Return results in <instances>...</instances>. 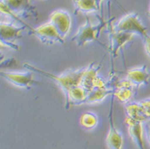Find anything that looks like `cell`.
<instances>
[{
  "instance_id": "cell-1",
  "label": "cell",
  "mask_w": 150,
  "mask_h": 149,
  "mask_svg": "<svg viewBox=\"0 0 150 149\" xmlns=\"http://www.w3.org/2000/svg\"><path fill=\"white\" fill-rule=\"evenodd\" d=\"M23 66L26 69H28L29 71L37 73L38 74H40L45 78H49L50 80L55 81L58 87L62 90L66 98H67L68 97V93L70 89L75 86L80 85L81 77H82L83 72L85 70V67H84V68H80L78 69L68 70L60 75H55L50 73L49 72L42 70L38 67H35L30 64L26 63L23 65Z\"/></svg>"
},
{
  "instance_id": "cell-2",
  "label": "cell",
  "mask_w": 150,
  "mask_h": 149,
  "mask_svg": "<svg viewBox=\"0 0 150 149\" xmlns=\"http://www.w3.org/2000/svg\"><path fill=\"white\" fill-rule=\"evenodd\" d=\"M1 14L18 22H21V17L38 16L36 9L29 3V0H1Z\"/></svg>"
},
{
  "instance_id": "cell-3",
  "label": "cell",
  "mask_w": 150,
  "mask_h": 149,
  "mask_svg": "<svg viewBox=\"0 0 150 149\" xmlns=\"http://www.w3.org/2000/svg\"><path fill=\"white\" fill-rule=\"evenodd\" d=\"M112 20V19H111ZM111 20L105 22L102 18L99 20L98 24H93L90 18H86V21L84 25L78 28V31L72 37L71 40L76 43L78 46H84L92 42H98V38L100 35L101 30L110 23Z\"/></svg>"
},
{
  "instance_id": "cell-4",
  "label": "cell",
  "mask_w": 150,
  "mask_h": 149,
  "mask_svg": "<svg viewBox=\"0 0 150 149\" xmlns=\"http://www.w3.org/2000/svg\"><path fill=\"white\" fill-rule=\"evenodd\" d=\"M110 26L113 31L129 33L133 35H139L142 38L147 35V28L142 23L138 14L129 13L121 18L114 24L110 23Z\"/></svg>"
},
{
  "instance_id": "cell-5",
  "label": "cell",
  "mask_w": 150,
  "mask_h": 149,
  "mask_svg": "<svg viewBox=\"0 0 150 149\" xmlns=\"http://www.w3.org/2000/svg\"><path fill=\"white\" fill-rule=\"evenodd\" d=\"M28 26H17L11 22H1L0 24V42L1 46H5L14 50H18L17 41L22 37L21 32Z\"/></svg>"
},
{
  "instance_id": "cell-6",
  "label": "cell",
  "mask_w": 150,
  "mask_h": 149,
  "mask_svg": "<svg viewBox=\"0 0 150 149\" xmlns=\"http://www.w3.org/2000/svg\"><path fill=\"white\" fill-rule=\"evenodd\" d=\"M29 35H33L46 45H54L56 43L63 44L64 40L58 34L50 22L44 23L36 28L30 29Z\"/></svg>"
},
{
  "instance_id": "cell-7",
  "label": "cell",
  "mask_w": 150,
  "mask_h": 149,
  "mask_svg": "<svg viewBox=\"0 0 150 149\" xmlns=\"http://www.w3.org/2000/svg\"><path fill=\"white\" fill-rule=\"evenodd\" d=\"M1 77L8 82L22 89H30L32 86L37 84L35 80L33 72H8L1 71Z\"/></svg>"
},
{
  "instance_id": "cell-8",
  "label": "cell",
  "mask_w": 150,
  "mask_h": 149,
  "mask_svg": "<svg viewBox=\"0 0 150 149\" xmlns=\"http://www.w3.org/2000/svg\"><path fill=\"white\" fill-rule=\"evenodd\" d=\"M111 23V22H110ZM110 26L108 27V35L110 37V46H108V49L110 52V56L112 57V59L116 58L118 55L120 50L123 49L128 42L132 41L134 37V35L129 33H124V32H116L113 31Z\"/></svg>"
},
{
  "instance_id": "cell-9",
  "label": "cell",
  "mask_w": 150,
  "mask_h": 149,
  "mask_svg": "<svg viewBox=\"0 0 150 149\" xmlns=\"http://www.w3.org/2000/svg\"><path fill=\"white\" fill-rule=\"evenodd\" d=\"M50 22L65 39L71 28V17L69 13L64 10H56L50 15Z\"/></svg>"
},
{
  "instance_id": "cell-10",
  "label": "cell",
  "mask_w": 150,
  "mask_h": 149,
  "mask_svg": "<svg viewBox=\"0 0 150 149\" xmlns=\"http://www.w3.org/2000/svg\"><path fill=\"white\" fill-rule=\"evenodd\" d=\"M114 96H111L110 113L108 115L110 129L106 137V145L109 149H121L123 145V136L115 127L113 122V100Z\"/></svg>"
},
{
  "instance_id": "cell-11",
  "label": "cell",
  "mask_w": 150,
  "mask_h": 149,
  "mask_svg": "<svg viewBox=\"0 0 150 149\" xmlns=\"http://www.w3.org/2000/svg\"><path fill=\"white\" fill-rule=\"evenodd\" d=\"M103 58L100 62L93 61L90 66L85 67V70H84L83 74L81 77L80 85L85 90H86L88 93L91 91L97 85L99 78H101L98 76V72L101 69Z\"/></svg>"
},
{
  "instance_id": "cell-12",
  "label": "cell",
  "mask_w": 150,
  "mask_h": 149,
  "mask_svg": "<svg viewBox=\"0 0 150 149\" xmlns=\"http://www.w3.org/2000/svg\"><path fill=\"white\" fill-rule=\"evenodd\" d=\"M149 78L147 66L143 65L127 70L125 79H127L135 88H138L140 86L148 85L149 82Z\"/></svg>"
},
{
  "instance_id": "cell-13",
  "label": "cell",
  "mask_w": 150,
  "mask_h": 149,
  "mask_svg": "<svg viewBox=\"0 0 150 149\" xmlns=\"http://www.w3.org/2000/svg\"><path fill=\"white\" fill-rule=\"evenodd\" d=\"M135 87L127 79L118 81L115 86L114 97L121 104H127L132 99Z\"/></svg>"
},
{
  "instance_id": "cell-14",
  "label": "cell",
  "mask_w": 150,
  "mask_h": 149,
  "mask_svg": "<svg viewBox=\"0 0 150 149\" xmlns=\"http://www.w3.org/2000/svg\"><path fill=\"white\" fill-rule=\"evenodd\" d=\"M125 124H127L129 134L132 141L139 149H145L143 140V123L126 117Z\"/></svg>"
},
{
  "instance_id": "cell-15",
  "label": "cell",
  "mask_w": 150,
  "mask_h": 149,
  "mask_svg": "<svg viewBox=\"0 0 150 149\" xmlns=\"http://www.w3.org/2000/svg\"><path fill=\"white\" fill-rule=\"evenodd\" d=\"M115 92V89H107L104 87H94L88 93L86 98L84 100L81 105L93 104L101 102L109 96H112Z\"/></svg>"
},
{
  "instance_id": "cell-16",
  "label": "cell",
  "mask_w": 150,
  "mask_h": 149,
  "mask_svg": "<svg viewBox=\"0 0 150 149\" xmlns=\"http://www.w3.org/2000/svg\"><path fill=\"white\" fill-rule=\"evenodd\" d=\"M75 5V13L81 12L89 14L100 10L95 0H74Z\"/></svg>"
},
{
  "instance_id": "cell-17",
  "label": "cell",
  "mask_w": 150,
  "mask_h": 149,
  "mask_svg": "<svg viewBox=\"0 0 150 149\" xmlns=\"http://www.w3.org/2000/svg\"><path fill=\"white\" fill-rule=\"evenodd\" d=\"M125 112H126V117L132 119L133 121H140L142 123L144 122L138 102H131L126 105Z\"/></svg>"
},
{
  "instance_id": "cell-18",
  "label": "cell",
  "mask_w": 150,
  "mask_h": 149,
  "mask_svg": "<svg viewBox=\"0 0 150 149\" xmlns=\"http://www.w3.org/2000/svg\"><path fill=\"white\" fill-rule=\"evenodd\" d=\"M98 119L97 115L92 112H85L81 116L80 118V124L85 129L91 130L94 129L98 124Z\"/></svg>"
},
{
  "instance_id": "cell-19",
  "label": "cell",
  "mask_w": 150,
  "mask_h": 149,
  "mask_svg": "<svg viewBox=\"0 0 150 149\" xmlns=\"http://www.w3.org/2000/svg\"><path fill=\"white\" fill-rule=\"evenodd\" d=\"M144 122L150 120V99L138 102Z\"/></svg>"
},
{
  "instance_id": "cell-20",
  "label": "cell",
  "mask_w": 150,
  "mask_h": 149,
  "mask_svg": "<svg viewBox=\"0 0 150 149\" xmlns=\"http://www.w3.org/2000/svg\"><path fill=\"white\" fill-rule=\"evenodd\" d=\"M17 65V61L15 58H6L5 61L1 60V67H11Z\"/></svg>"
},
{
  "instance_id": "cell-21",
  "label": "cell",
  "mask_w": 150,
  "mask_h": 149,
  "mask_svg": "<svg viewBox=\"0 0 150 149\" xmlns=\"http://www.w3.org/2000/svg\"><path fill=\"white\" fill-rule=\"evenodd\" d=\"M142 39H143V42H144L145 52H146V54L150 58V36L147 34V35H144V37H142Z\"/></svg>"
},
{
  "instance_id": "cell-22",
  "label": "cell",
  "mask_w": 150,
  "mask_h": 149,
  "mask_svg": "<svg viewBox=\"0 0 150 149\" xmlns=\"http://www.w3.org/2000/svg\"><path fill=\"white\" fill-rule=\"evenodd\" d=\"M144 132H145V136L147 139L148 142L150 144V125L149 124H146L144 127Z\"/></svg>"
},
{
  "instance_id": "cell-23",
  "label": "cell",
  "mask_w": 150,
  "mask_h": 149,
  "mask_svg": "<svg viewBox=\"0 0 150 149\" xmlns=\"http://www.w3.org/2000/svg\"><path fill=\"white\" fill-rule=\"evenodd\" d=\"M96 3H97V4H98V6H99V8H101V3H102V2H103V0H95Z\"/></svg>"
},
{
  "instance_id": "cell-24",
  "label": "cell",
  "mask_w": 150,
  "mask_h": 149,
  "mask_svg": "<svg viewBox=\"0 0 150 149\" xmlns=\"http://www.w3.org/2000/svg\"><path fill=\"white\" fill-rule=\"evenodd\" d=\"M149 15L150 16V6H149Z\"/></svg>"
}]
</instances>
